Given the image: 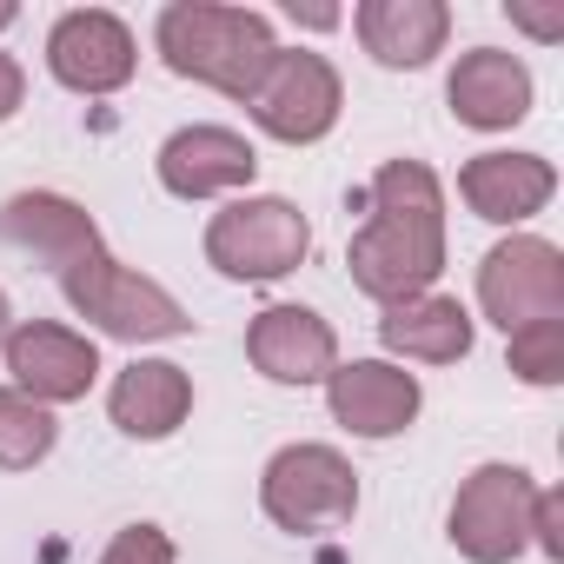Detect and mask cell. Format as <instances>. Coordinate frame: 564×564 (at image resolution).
Instances as JSON below:
<instances>
[{"mask_svg": "<svg viewBox=\"0 0 564 564\" xmlns=\"http://www.w3.org/2000/svg\"><path fill=\"white\" fill-rule=\"evenodd\" d=\"M352 286L379 306L432 293L445 272V186L425 160H386L366 186V226L346 246Z\"/></svg>", "mask_w": 564, "mask_h": 564, "instance_id": "1", "label": "cell"}, {"mask_svg": "<svg viewBox=\"0 0 564 564\" xmlns=\"http://www.w3.org/2000/svg\"><path fill=\"white\" fill-rule=\"evenodd\" d=\"M153 47L180 80H199L226 100H252V87L265 80L279 54L272 21L259 8H219V0H173V8H160Z\"/></svg>", "mask_w": 564, "mask_h": 564, "instance_id": "2", "label": "cell"}, {"mask_svg": "<svg viewBox=\"0 0 564 564\" xmlns=\"http://www.w3.org/2000/svg\"><path fill=\"white\" fill-rule=\"evenodd\" d=\"M61 293H67V306H74L94 333L127 339V346H153V339H186V333H193L186 306L160 286V279L120 265L107 246L61 272Z\"/></svg>", "mask_w": 564, "mask_h": 564, "instance_id": "3", "label": "cell"}, {"mask_svg": "<svg viewBox=\"0 0 564 564\" xmlns=\"http://www.w3.org/2000/svg\"><path fill=\"white\" fill-rule=\"evenodd\" d=\"M259 505L279 531L293 538H326V531H346L352 511H359V471L339 445H279L259 471Z\"/></svg>", "mask_w": 564, "mask_h": 564, "instance_id": "4", "label": "cell"}, {"mask_svg": "<svg viewBox=\"0 0 564 564\" xmlns=\"http://www.w3.org/2000/svg\"><path fill=\"white\" fill-rule=\"evenodd\" d=\"M306 252H313V226L279 193H246L206 226V265H219L226 279H246V286H272V279L300 272Z\"/></svg>", "mask_w": 564, "mask_h": 564, "instance_id": "5", "label": "cell"}, {"mask_svg": "<svg viewBox=\"0 0 564 564\" xmlns=\"http://www.w3.org/2000/svg\"><path fill=\"white\" fill-rule=\"evenodd\" d=\"M531 505H538V485L524 465H478L458 498H452V518H445V538L465 564H518L531 551Z\"/></svg>", "mask_w": 564, "mask_h": 564, "instance_id": "6", "label": "cell"}, {"mask_svg": "<svg viewBox=\"0 0 564 564\" xmlns=\"http://www.w3.org/2000/svg\"><path fill=\"white\" fill-rule=\"evenodd\" d=\"M478 306L511 339L538 319H564V252L538 232H511L478 259Z\"/></svg>", "mask_w": 564, "mask_h": 564, "instance_id": "7", "label": "cell"}, {"mask_svg": "<svg viewBox=\"0 0 564 564\" xmlns=\"http://www.w3.org/2000/svg\"><path fill=\"white\" fill-rule=\"evenodd\" d=\"M246 107H252L259 133L286 140V147H313V140H326L339 127L346 87H339V67L326 54H313V47H279Z\"/></svg>", "mask_w": 564, "mask_h": 564, "instance_id": "8", "label": "cell"}, {"mask_svg": "<svg viewBox=\"0 0 564 564\" xmlns=\"http://www.w3.org/2000/svg\"><path fill=\"white\" fill-rule=\"evenodd\" d=\"M47 67H54V80H61L67 94L100 100V94H120V87L133 80L140 41H133V28H127L113 8H74V14H61L54 34H47Z\"/></svg>", "mask_w": 564, "mask_h": 564, "instance_id": "9", "label": "cell"}, {"mask_svg": "<svg viewBox=\"0 0 564 564\" xmlns=\"http://www.w3.org/2000/svg\"><path fill=\"white\" fill-rule=\"evenodd\" d=\"M0 352H8L14 392H28V399L47 405V412L87 399L94 379H100V352H94V339L74 333V326H54V319H21Z\"/></svg>", "mask_w": 564, "mask_h": 564, "instance_id": "10", "label": "cell"}, {"mask_svg": "<svg viewBox=\"0 0 564 564\" xmlns=\"http://www.w3.org/2000/svg\"><path fill=\"white\" fill-rule=\"evenodd\" d=\"M246 359L272 386H326L339 366V333L313 306H265L246 326Z\"/></svg>", "mask_w": 564, "mask_h": 564, "instance_id": "11", "label": "cell"}, {"mask_svg": "<svg viewBox=\"0 0 564 564\" xmlns=\"http://www.w3.org/2000/svg\"><path fill=\"white\" fill-rule=\"evenodd\" d=\"M326 405H333V419H339L352 438H399V432L419 419L425 392H419V379H412L405 366H392V359H352V366H333Z\"/></svg>", "mask_w": 564, "mask_h": 564, "instance_id": "12", "label": "cell"}, {"mask_svg": "<svg viewBox=\"0 0 564 564\" xmlns=\"http://www.w3.org/2000/svg\"><path fill=\"white\" fill-rule=\"evenodd\" d=\"M160 186L173 199H219V193H239L252 186L259 173V153L246 133L232 127H180L166 147H160Z\"/></svg>", "mask_w": 564, "mask_h": 564, "instance_id": "13", "label": "cell"}, {"mask_svg": "<svg viewBox=\"0 0 564 564\" xmlns=\"http://www.w3.org/2000/svg\"><path fill=\"white\" fill-rule=\"evenodd\" d=\"M531 67L505 47H471L458 54L452 80H445V100H452V120L471 127V133H505L531 113Z\"/></svg>", "mask_w": 564, "mask_h": 564, "instance_id": "14", "label": "cell"}, {"mask_svg": "<svg viewBox=\"0 0 564 564\" xmlns=\"http://www.w3.org/2000/svg\"><path fill=\"white\" fill-rule=\"evenodd\" d=\"M0 239H8L14 252H28V259H41V265H54V272H67L87 252H100L94 213L80 199H67V193H14L8 206H0Z\"/></svg>", "mask_w": 564, "mask_h": 564, "instance_id": "15", "label": "cell"}, {"mask_svg": "<svg viewBox=\"0 0 564 564\" xmlns=\"http://www.w3.org/2000/svg\"><path fill=\"white\" fill-rule=\"evenodd\" d=\"M557 193V166L544 153H478L458 166V199L491 219V226H524L531 213H544Z\"/></svg>", "mask_w": 564, "mask_h": 564, "instance_id": "16", "label": "cell"}, {"mask_svg": "<svg viewBox=\"0 0 564 564\" xmlns=\"http://www.w3.org/2000/svg\"><path fill=\"white\" fill-rule=\"evenodd\" d=\"M186 412H193V379L173 359H133V366H120V379L107 392V419L147 445L173 438L186 425Z\"/></svg>", "mask_w": 564, "mask_h": 564, "instance_id": "17", "label": "cell"}, {"mask_svg": "<svg viewBox=\"0 0 564 564\" xmlns=\"http://www.w3.org/2000/svg\"><path fill=\"white\" fill-rule=\"evenodd\" d=\"M359 28V47L405 74V67H425L432 54H445V34H452V8L445 0H366V8L352 14Z\"/></svg>", "mask_w": 564, "mask_h": 564, "instance_id": "18", "label": "cell"}, {"mask_svg": "<svg viewBox=\"0 0 564 564\" xmlns=\"http://www.w3.org/2000/svg\"><path fill=\"white\" fill-rule=\"evenodd\" d=\"M379 346L419 366H458L471 352V313L452 293H419L379 313Z\"/></svg>", "mask_w": 564, "mask_h": 564, "instance_id": "19", "label": "cell"}, {"mask_svg": "<svg viewBox=\"0 0 564 564\" xmlns=\"http://www.w3.org/2000/svg\"><path fill=\"white\" fill-rule=\"evenodd\" d=\"M54 438H61V425L47 405H34L14 386H0V471H34L54 452Z\"/></svg>", "mask_w": 564, "mask_h": 564, "instance_id": "20", "label": "cell"}, {"mask_svg": "<svg viewBox=\"0 0 564 564\" xmlns=\"http://www.w3.org/2000/svg\"><path fill=\"white\" fill-rule=\"evenodd\" d=\"M511 372L524 386H557L564 379V319H538L511 333Z\"/></svg>", "mask_w": 564, "mask_h": 564, "instance_id": "21", "label": "cell"}, {"mask_svg": "<svg viewBox=\"0 0 564 564\" xmlns=\"http://www.w3.org/2000/svg\"><path fill=\"white\" fill-rule=\"evenodd\" d=\"M173 557L180 551H173V538L160 524H120L113 544L100 551V564H173Z\"/></svg>", "mask_w": 564, "mask_h": 564, "instance_id": "22", "label": "cell"}, {"mask_svg": "<svg viewBox=\"0 0 564 564\" xmlns=\"http://www.w3.org/2000/svg\"><path fill=\"white\" fill-rule=\"evenodd\" d=\"M531 544L551 564L564 557V491H538V505H531Z\"/></svg>", "mask_w": 564, "mask_h": 564, "instance_id": "23", "label": "cell"}, {"mask_svg": "<svg viewBox=\"0 0 564 564\" xmlns=\"http://www.w3.org/2000/svg\"><path fill=\"white\" fill-rule=\"evenodd\" d=\"M21 100H28V74H21L14 54H0V127L21 113Z\"/></svg>", "mask_w": 564, "mask_h": 564, "instance_id": "24", "label": "cell"}, {"mask_svg": "<svg viewBox=\"0 0 564 564\" xmlns=\"http://www.w3.org/2000/svg\"><path fill=\"white\" fill-rule=\"evenodd\" d=\"M511 21H518L524 34H538V41H557V34H564V14H538V8H518V0H511Z\"/></svg>", "mask_w": 564, "mask_h": 564, "instance_id": "25", "label": "cell"}, {"mask_svg": "<svg viewBox=\"0 0 564 564\" xmlns=\"http://www.w3.org/2000/svg\"><path fill=\"white\" fill-rule=\"evenodd\" d=\"M286 14L306 28H339V8H300V0H286Z\"/></svg>", "mask_w": 564, "mask_h": 564, "instance_id": "26", "label": "cell"}, {"mask_svg": "<svg viewBox=\"0 0 564 564\" xmlns=\"http://www.w3.org/2000/svg\"><path fill=\"white\" fill-rule=\"evenodd\" d=\"M8 333H14V306H8V293H0V346H8Z\"/></svg>", "mask_w": 564, "mask_h": 564, "instance_id": "27", "label": "cell"}, {"mask_svg": "<svg viewBox=\"0 0 564 564\" xmlns=\"http://www.w3.org/2000/svg\"><path fill=\"white\" fill-rule=\"evenodd\" d=\"M14 21H21V8H14V0H0V34H8Z\"/></svg>", "mask_w": 564, "mask_h": 564, "instance_id": "28", "label": "cell"}]
</instances>
